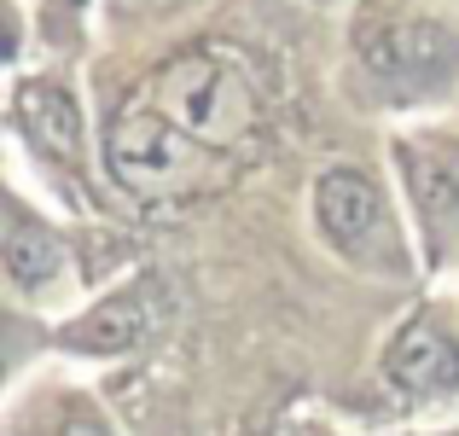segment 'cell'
<instances>
[{
  "instance_id": "obj_7",
  "label": "cell",
  "mask_w": 459,
  "mask_h": 436,
  "mask_svg": "<svg viewBox=\"0 0 459 436\" xmlns=\"http://www.w3.org/2000/svg\"><path fill=\"white\" fill-rule=\"evenodd\" d=\"M18 128L30 135L35 152H47V157H76L82 152V111H76V100H70L65 88H53V82L18 88Z\"/></svg>"
},
{
  "instance_id": "obj_11",
  "label": "cell",
  "mask_w": 459,
  "mask_h": 436,
  "mask_svg": "<svg viewBox=\"0 0 459 436\" xmlns=\"http://www.w3.org/2000/svg\"><path fill=\"white\" fill-rule=\"evenodd\" d=\"M454 436H459V431H454Z\"/></svg>"
},
{
  "instance_id": "obj_10",
  "label": "cell",
  "mask_w": 459,
  "mask_h": 436,
  "mask_svg": "<svg viewBox=\"0 0 459 436\" xmlns=\"http://www.w3.org/2000/svg\"><path fill=\"white\" fill-rule=\"evenodd\" d=\"M58 436H111V431H105V425H100V419H88V414H76V419H70V425H65V431H58Z\"/></svg>"
},
{
  "instance_id": "obj_6",
  "label": "cell",
  "mask_w": 459,
  "mask_h": 436,
  "mask_svg": "<svg viewBox=\"0 0 459 436\" xmlns=\"http://www.w3.org/2000/svg\"><path fill=\"white\" fill-rule=\"evenodd\" d=\"M384 372L402 390H448V384H459V349L437 320H413L395 332L390 355H384Z\"/></svg>"
},
{
  "instance_id": "obj_9",
  "label": "cell",
  "mask_w": 459,
  "mask_h": 436,
  "mask_svg": "<svg viewBox=\"0 0 459 436\" xmlns=\"http://www.w3.org/2000/svg\"><path fill=\"white\" fill-rule=\"evenodd\" d=\"M58 268H65V250H58V239L47 233V227H35L30 215L12 204V210H6V274H12V285L35 291V285L53 280Z\"/></svg>"
},
{
  "instance_id": "obj_5",
  "label": "cell",
  "mask_w": 459,
  "mask_h": 436,
  "mask_svg": "<svg viewBox=\"0 0 459 436\" xmlns=\"http://www.w3.org/2000/svg\"><path fill=\"white\" fill-rule=\"evenodd\" d=\"M157 326V297L152 285H128L117 297H105L100 309H88L76 326L65 332L70 349H93V355H123V349H140Z\"/></svg>"
},
{
  "instance_id": "obj_8",
  "label": "cell",
  "mask_w": 459,
  "mask_h": 436,
  "mask_svg": "<svg viewBox=\"0 0 459 436\" xmlns=\"http://www.w3.org/2000/svg\"><path fill=\"white\" fill-rule=\"evenodd\" d=\"M402 169H407L413 198L430 215H459V145H448V140L402 145Z\"/></svg>"
},
{
  "instance_id": "obj_4",
  "label": "cell",
  "mask_w": 459,
  "mask_h": 436,
  "mask_svg": "<svg viewBox=\"0 0 459 436\" xmlns=\"http://www.w3.org/2000/svg\"><path fill=\"white\" fill-rule=\"evenodd\" d=\"M314 215H320V233L332 239L337 250H349V257H360L384 227L378 192H372V180L355 175V169L320 175V187H314Z\"/></svg>"
},
{
  "instance_id": "obj_1",
  "label": "cell",
  "mask_w": 459,
  "mask_h": 436,
  "mask_svg": "<svg viewBox=\"0 0 459 436\" xmlns=\"http://www.w3.org/2000/svg\"><path fill=\"white\" fill-rule=\"evenodd\" d=\"M355 58L384 93H430L454 76L459 35L437 18L367 6L355 18Z\"/></svg>"
},
{
  "instance_id": "obj_2",
  "label": "cell",
  "mask_w": 459,
  "mask_h": 436,
  "mask_svg": "<svg viewBox=\"0 0 459 436\" xmlns=\"http://www.w3.org/2000/svg\"><path fill=\"white\" fill-rule=\"evenodd\" d=\"M157 100H163L169 123L198 145H238L256 123V93H250L245 70L215 53L175 58L163 70V82H157Z\"/></svg>"
},
{
  "instance_id": "obj_3",
  "label": "cell",
  "mask_w": 459,
  "mask_h": 436,
  "mask_svg": "<svg viewBox=\"0 0 459 436\" xmlns=\"http://www.w3.org/2000/svg\"><path fill=\"white\" fill-rule=\"evenodd\" d=\"M105 169L134 198H169V192L192 187V175H198V140L180 135L169 117L128 105L105 128Z\"/></svg>"
}]
</instances>
